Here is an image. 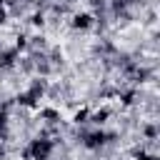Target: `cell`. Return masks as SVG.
Segmentation results:
<instances>
[{
    "mask_svg": "<svg viewBox=\"0 0 160 160\" xmlns=\"http://www.w3.org/2000/svg\"><path fill=\"white\" fill-rule=\"evenodd\" d=\"M45 100H50V102H62V100H65V95H62V85H60V80H55V82H50V85H48V92H45Z\"/></svg>",
    "mask_w": 160,
    "mask_h": 160,
    "instance_id": "cell-13",
    "label": "cell"
},
{
    "mask_svg": "<svg viewBox=\"0 0 160 160\" xmlns=\"http://www.w3.org/2000/svg\"><path fill=\"white\" fill-rule=\"evenodd\" d=\"M28 148H30L32 160H50V155L55 150V140L52 138H45V135H32L28 140Z\"/></svg>",
    "mask_w": 160,
    "mask_h": 160,
    "instance_id": "cell-2",
    "label": "cell"
},
{
    "mask_svg": "<svg viewBox=\"0 0 160 160\" xmlns=\"http://www.w3.org/2000/svg\"><path fill=\"white\" fill-rule=\"evenodd\" d=\"M48 60H50V68H52V75H62L68 70V60H65V48L60 42H50L48 48Z\"/></svg>",
    "mask_w": 160,
    "mask_h": 160,
    "instance_id": "cell-3",
    "label": "cell"
},
{
    "mask_svg": "<svg viewBox=\"0 0 160 160\" xmlns=\"http://www.w3.org/2000/svg\"><path fill=\"white\" fill-rule=\"evenodd\" d=\"M0 48H2V42H0Z\"/></svg>",
    "mask_w": 160,
    "mask_h": 160,
    "instance_id": "cell-20",
    "label": "cell"
},
{
    "mask_svg": "<svg viewBox=\"0 0 160 160\" xmlns=\"http://www.w3.org/2000/svg\"><path fill=\"white\" fill-rule=\"evenodd\" d=\"M0 8H5V0H0Z\"/></svg>",
    "mask_w": 160,
    "mask_h": 160,
    "instance_id": "cell-19",
    "label": "cell"
},
{
    "mask_svg": "<svg viewBox=\"0 0 160 160\" xmlns=\"http://www.w3.org/2000/svg\"><path fill=\"white\" fill-rule=\"evenodd\" d=\"M88 118H90V105L85 102V105L75 108V112H72V118H70V125H75V128H80V125H88Z\"/></svg>",
    "mask_w": 160,
    "mask_h": 160,
    "instance_id": "cell-12",
    "label": "cell"
},
{
    "mask_svg": "<svg viewBox=\"0 0 160 160\" xmlns=\"http://www.w3.org/2000/svg\"><path fill=\"white\" fill-rule=\"evenodd\" d=\"M138 132H140V138L142 140H158L160 138V125H158V120H140V125H138Z\"/></svg>",
    "mask_w": 160,
    "mask_h": 160,
    "instance_id": "cell-10",
    "label": "cell"
},
{
    "mask_svg": "<svg viewBox=\"0 0 160 160\" xmlns=\"http://www.w3.org/2000/svg\"><path fill=\"white\" fill-rule=\"evenodd\" d=\"M18 58H20V52L12 45H2L0 48V72H12L18 65Z\"/></svg>",
    "mask_w": 160,
    "mask_h": 160,
    "instance_id": "cell-6",
    "label": "cell"
},
{
    "mask_svg": "<svg viewBox=\"0 0 160 160\" xmlns=\"http://www.w3.org/2000/svg\"><path fill=\"white\" fill-rule=\"evenodd\" d=\"M0 160H10V148H8V142H0Z\"/></svg>",
    "mask_w": 160,
    "mask_h": 160,
    "instance_id": "cell-17",
    "label": "cell"
},
{
    "mask_svg": "<svg viewBox=\"0 0 160 160\" xmlns=\"http://www.w3.org/2000/svg\"><path fill=\"white\" fill-rule=\"evenodd\" d=\"M18 155H20V160H32V155H30V148H28V145H22V148L18 150Z\"/></svg>",
    "mask_w": 160,
    "mask_h": 160,
    "instance_id": "cell-16",
    "label": "cell"
},
{
    "mask_svg": "<svg viewBox=\"0 0 160 160\" xmlns=\"http://www.w3.org/2000/svg\"><path fill=\"white\" fill-rule=\"evenodd\" d=\"M48 48H50V35L35 30V32L28 38V50H25V52H48Z\"/></svg>",
    "mask_w": 160,
    "mask_h": 160,
    "instance_id": "cell-8",
    "label": "cell"
},
{
    "mask_svg": "<svg viewBox=\"0 0 160 160\" xmlns=\"http://www.w3.org/2000/svg\"><path fill=\"white\" fill-rule=\"evenodd\" d=\"M10 25V15H8V8H0V28Z\"/></svg>",
    "mask_w": 160,
    "mask_h": 160,
    "instance_id": "cell-15",
    "label": "cell"
},
{
    "mask_svg": "<svg viewBox=\"0 0 160 160\" xmlns=\"http://www.w3.org/2000/svg\"><path fill=\"white\" fill-rule=\"evenodd\" d=\"M48 85H50V78H42V75H30L28 80V92L38 100H45V92H48Z\"/></svg>",
    "mask_w": 160,
    "mask_h": 160,
    "instance_id": "cell-7",
    "label": "cell"
},
{
    "mask_svg": "<svg viewBox=\"0 0 160 160\" xmlns=\"http://www.w3.org/2000/svg\"><path fill=\"white\" fill-rule=\"evenodd\" d=\"M12 100H15V108H22V110H38L40 108V100L32 98L28 90H18L12 95Z\"/></svg>",
    "mask_w": 160,
    "mask_h": 160,
    "instance_id": "cell-9",
    "label": "cell"
},
{
    "mask_svg": "<svg viewBox=\"0 0 160 160\" xmlns=\"http://www.w3.org/2000/svg\"><path fill=\"white\" fill-rule=\"evenodd\" d=\"M35 112H38L35 120L42 122V125H58V122H62V112H60L58 105H40Z\"/></svg>",
    "mask_w": 160,
    "mask_h": 160,
    "instance_id": "cell-4",
    "label": "cell"
},
{
    "mask_svg": "<svg viewBox=\"0 0 160 160\" xmlns=\"http://www.w3.org/2000/svg\"><path fill=\"white\" fill-rule=\"evenodd\" d=\"M65 2H70V5H78V2H80V0H65Z\"/></svg>",
    "mask_w": 160,
    "mask_h": 160,
    "instance_id": "cell-18",
    "label": "cell"
},
{
    "mask_svg": "<svg viewBox=\"0 0 160 160\" xmlns=\"http://www.w3.org/2000/svg\"><path fill=\"white\" fill-rule=\"evenodd\" d=\"M65 25H68L72 32L85 35V32H92L95 18H92V12H90V10H75V12H70V15L65 18Z\"/></svg>",
    "mask_w": 160,
    "mask_h": 160,
    "instance_id": "cell-1",
    "label": "cell"
},
{
    "mask_svg": "<svg viewBox=\"0 0 160 160\" xmlns=\"http://www.w3.org/2000/svg\"><path fill=\"white\" fill-rule=\"evenodd\" d=\"M115 115V110L110 105H98V108H90V118H88V125L92 128H105L110 122V118Z\"/></svg>",
    "mask_w": 160,
    "mask_h": 160,
    "instance_id": "cell-5",
    "label": "cell"
},
{
    "mask_svg": "<svg viewBox=\"0 0 160 160\" xmlns=\"http://www.w3.org/2000/svg\"><path fill=\"white\" fill-rule=\"evenodd\" d=\"M15 72H20L22 78L35 75V62H32V58H30V55H20V58H18V65H15Z\"/></svg>",
    "mask_w": 160,
    "mask_h": 160,
    "instance_id": "cell-11",
    "label": "cell"
},
{
    "mask_svg": "<svg viewBox=\"0 0 160 160\" xmlns=\"http://www.w3.org/2000/svg\"><path fill=\"white\" fill-rule=\"evenodd\" d=\"M28 38H30V32H25V30H18V32H15V42H12V48H15L20 55L28 50Z\"/></svg>",
    "mask_w": 160,
    "mask_h": 160,
    "instance_id": "cell-14",
    "label": "cell"
}]
</instances>
